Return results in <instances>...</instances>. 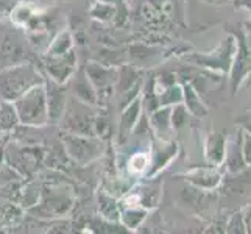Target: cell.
<instances>
[{"label": "cell", "instance_id": "cell-1", "mask_svg": "<svg viewBox=\"0 0 251 234\" xmlns=\"http://www.w3.org/2000/svg\"><path fill=\"white\" fill-rule=\"evenodd\" d=\"M61 173L59 180H46L44 186H41L39 202L31 206L27 212L36 219H59L71 214L75 206V194L72 189H69L64 183Z\"/></svg>", "mask_w": 251, "mask_h": 234}, {"label": "cell", "instance_id": "cell-2", "mask_svg": "<svg viewBox=\"0 0 251 234\" xmlns=\"http://www.w3.org/2000/svg\"><path fill=\"white\" fill-rule=\"evenodd\" d=\"M39 83H44V71L34 63L0 69V99L14 102Z\"/></svg>", "mask_w": 251, "mask_h": 234}, {"label": "cell", "instance_id": "cell-3", "mask_svg": "<svg viewBox=\"0 0 251 234\" xmlns=\"http://www.w3.org/2000/svg\"><path fill=\"white\" fill-rule=\"evenodd\" d=\"M24 63L41 66V58L22 28L0 25V69Z\"/></svg>", "mask_w": 251, "mask_h": 234}, {"label": "cell", "instance_id": "cell-4", "mask_svg": "<svg viewBox=\"0 0 251 234\" xmlns=\"http://www.w3.org/2000/svg\"><path fill=\"white\" fill-rule=\"evenodd\" d=\"M46 153L47 152L42 145H28L16 141L13 142V139H10L5 147V162L22 178L31 180L44 164Z\"/></svg>", "mask_w": 251, "mask_h": 234}, {"label": "cell", "instance_id": "cell-5", "mask_svg": "<svg viewBox=\"0 0 251 234\" xmlns=\"http://www.w3.org/2000/svg\"><path fill=\"white\" fill-rule=\"evenodd\" d=\"M17 117L22 125L30 127H47L49 125V111L46 84L39 83L30 88L19 99L13 102Z\"/></svg>", "mask_w": 251, "mask_h": 234}, {"label": "cell", "instance_id": "cell-6", "mask_svg": "<svg viewBox=\"0 0 251 234\" xmlns=\"http://www.w3.org/2000/svg\"><path fill=\"white\" fill-rule=\"evenodd\" d=\"M67 156L71 158L76 166L88 167L94 161L101 158L103 155V142L97 136H81L72 133H61L59 134Z\"/></svg>", "mask_w": 251, "mask_h": 234}, {"label": "cell", "instance_id": "cell-7", "mask_svg": "<svg viewBox=\"0 0 251 234\" xmlns=\"http://www.w3.org/2000/svg\"><path fill=\"white\" fill-rule=\"evenodd\" d=\"M95 112L92 105L83 103L74 95L67 99L66 109L63 112V117L59 120V130L64 133L81 134V136H95L94 133V119Z\"/></svg>", "mask_w": 251, "mask_h": 234}, {"label": "cell", "instance_id": "cell-8", "mask_svg": "<svg viewBox=\"0 0 251 234\" xmlns=\"http://www.w3.org/2000/svg\"><path fill=\"white\" fill-rule=\"evenodd\" d=\"M84 72L92 83L97 94V106H106L108 100L114 95V86L117 81V69L105 66L99 61L84 63Z\"/></svg>", "mask_w": 251, "mask_h": 234}, {"label": "cell", "instance_id": "cell-9", "mask_svg": "<svg viewBox=\"0 0 251 234\" xmlns=\"http://www.w3.org/2000/svg\"><path fill=\"white\" fill-rule=\"evenodd\" d=\"M236 38L228 36L223 39L222 44L209 53H194V55H186L184 59L189 63H194L198 66H203L207 69H214V71H222L228 74L231 71L232 59L236 55Z\"/></svg>", "mask_w": 251, "mask_h": 234}, {"label": "cell", "instance_id": "cell-10", "mask_svg": "<svg viewBox=\"0 0 251 234\" xmlns=\"http://www.w3.org/2000/svg\"><path fill=\"white\" fill-rule=\"evenodd\" d=\"M41 58V67L44 71V75L51 78L56 83L67 84L71 78L76 72V49L71 50L66 55L59 56H46L39 55Z\"/></svg>", "mask_w": 251, "mask_h": 234}, {"label": "cell", "instance_id": "cell-11", "mask_svg": "<svg viewBox=\"0 0 251 234\" xmlns=\"http://www.w3.org/2000/svg\"><path fill=\"white\" fill-rule=\"evenodd\" d=\"M232 36L236 38L237 47H236V55H234V59H232V66L229 72H231V91L232 94H236L239 86L247 78L248 71L251 69V53H250L244 33L240 30L232 31Z\"/></svg>", "mask_w": 251, "mask_h": 234}, {"label": "cell", "instance_id": "cell-12", "mask_svg": "<svg viewBox=\"0 0 251 234\" xmlns=\"http://www.w3.org/2000/svg\"><path fill=\"white\" fill-rule=\"evenodd\" d=\"M46 97H47V111H49V125H58L63 117L67 103V84L53 81L44 75Z\"/></svg>", "mask_w": 251, "mask_h": 234}, {"label": "cell", "instance_id": "cell-13", "mask_svg": "<svg viewBox=\"0 0 251 234\" xmlns=\"http://www.w3.org/2000/svg\"><path fill=\"white\" fill-rule=\"evenodd\" d=\"M161 144H154L153 150H150L151 156V170L147 172V177L153 178L154 175H158L161 170L166 169L169 164L176 158L178 153V144L176 142H170V141H162L159 139Z\"/></svg>", "mask_w": 251, "mask_h": 234}, {"label": "cell", "instance_id": "cell-14", "mask_svg": "<svg viewBox=\"0 0 251 234\" xmlns=\"http://www.w3.org/2000/svg\"><path fill=\"white\" fill-rule=\"evenodd\" d=\"M190 184L201 190H214L222 183V173L215 166L211 167H197L186 172L183 175Z\"/></svg>", "mask_w": 251, "mask_h": 234}, {"label": "cell", "instance_id": "cell-15", "mask_svg": "<svg viewBox=\"0 0 251 234\" xmlns=\"http://www.w3.org/2000/svg\"><path fill=\"white\" fill-rule=\"evenodd\" d=\"M204 156L211 166H222L226 156V134L220 131H211L207 134L204 141Z\"/></svg>", "mask_w": 251, "mask_h": 234}, {"label": "cell", "instance_id": "cell-16", "mask_svg": "<svg viewBox=\"0 0 251 234\" xmlns=\"http://www.w3.org/2000/svg\"><path fill=\"white\" fill-rule=\"evenodd\" d=\"M74 81L72 83V89H74V97L78 99L83 103H88V105L97 106V94H95V89L92 83L89 81L88 75L84 72V66H80L76 69V72L74 74V77L71 78Z\"/></svg>", "mask_w": 251, "mask_h": 234}, {"label": "cell", "instance_id": "cell-17", "mask_svg": "<svg viewBox=\"0 0 251 234\" xmlns=\"http://www.w3.org/2000/svg\"><path fill=\"white\" fill-rule=\"evenodd\" d=\"M142 95H137V97L126 105L122 109V116H120V122H119V141L122 142L125 141V137L133 131L134 125L137 124L141 114H142Z\"/></svg>", "mask_w": 251, "mask_h": 234}, {"label": "cell", "instance_id": "cell-18", "mask_svg": "<svg viewBox=\"0 0 251 234\" xmlns=\"http://www.w3.org/2000/svg\"><path fill=\"white\" fill-rule=\"evenodd\" d=\"M97 206L99 214L103 220H108L112 223H117L120 220V203L116 200L114 195L108 194L105 189H100L97 192Z\"/></svg>", "mask_w": 251, "mask_h": 234}, {"label": "cell", "instance_id": "cell-19", "mask_svg": "<svg viewBox=\"0 0 251 234\" xmlns=\"http://www.w3.org/2000/svg\"><path fill=\"white\" fill-rule=\"evenodd\" d=\"M75 49V41H74V33L69 28L59 30L53 38L50 39L49 46L46 49L44 53L46 56H59V55H66L71 50Z\"/></svg>", "mask_w": 251, "mask_h": 234}, {"label": "cell", "instance_id": "cell-20", "mask_svg": "<svg viewBox=\"0 0 251 234\" xmlns=\"http://www.w3.org/2000/svg\"><path fill=\"white\" fill-rule=\"evenodd\" d=\"M181 86H183V102L187 111L195 117H204L207 114V106L201 102L198 91L194 88V84L187 80H181Z\"/></svg>", "mask_w": 251, "mask_h": 234}, {"label": "cell", "instance_id": "cell-21", "mask_svg": "<svg viewBox=\"0 0 251 234\" xmlns=\"http://www.w3.org/2000/svg\"><path fill=\"white\" fill-rule=\"evenodd\" d=\"M170 106H159L158 109L151 111L150 116V127L153 131L156 133L158 139L162 141H170L169 136L172 133V124H170Z\"/></svg>", "mask_w": 251, "mask_h": 234}, {"label": "cell", "instance_id": "cell-22", "mask_svg": "<svg viewBox=\"0 0 251 234\" xmlns=\"http://www.w3.org/2000/svg\"><path fill=\"white\" fill-rule=\"evenodd\" d=\"M147 214H149V209L141 206H122L119 222L122 223V227L128 228L129 231H134L147 219Z\"/></svg>", "mask_w": 251, "mask_h": 234}, {"label": "cell", "instance_id": "cell-23", "mask_svg": "<svg viewBox=\"0 0 251 234\" xmlns=\"http://www.w3.org/2000/svg\"><path fill=\"white\" fill-rule=\"evenodd\" d=\"M237 136H239V139H236L234 142H232L231 149L226 150V156H225L228 170L231 173H240L247 169L244 156H242V128H239Z\"/></svg>", "mask_w": 251, "mask_h": 234}, {"label": "cell", "instance_id": "cell-24", "mask_svg": "<svg viewBox=\"0 0 251 234\" xmlns=\"http://www.w3.org/2000/svg\"><path fill=\"white\" fill-rule=\"evenodd\" d=\"M150 152H136L126 161V172L133 177L144 175L147 170H150Z\"/></svg>", "mask_w": 251, "mask_h": 234}, {"label": "cell", "instance_id": "cell-25", "mask_svg": "<svg viewBox=\"0 0 251 234\" xmlns=\"http://www.w3.org/2000/svg\"><path fill=\"white\" fill-rule=\"evenodd\" d=\"M19 124L21 122H19V117H17L13 102L2 100V103H0V125L3 127L5 133H11Z\"/></svg>", "mask_w": 251, "mask_h": 234}, {"label": "cell", "instance_id": "cell-26", "mask_svg": "<svg viewBox=\"0 0 251 234\" xmlns=\"http://www.w3.org/2000/svg\"><path fill=\"white\" fill-rule=\"evenodd\" d=\"M89 14L100 22H109L116 17V6L105 0H95L89 8Z\"/></svg>", "mask_w": 251, "mask_h": 234}, {"label": "cell", "instance_id": "cell-27", "mask_svg": "<svg viewBox=\"0 0 251 234\" xmlns=\"http://www.w3.org/2000/svg\"><path fill=\"white\" fill-rule=\"evenodd\" d=\"M187 112L189 111L183 103L173 105V108L170 111V124H172L173 130H181L187 124Z\"/></svg>", "mask_w": 251, "mask_h": 234}, {"label": "cell", "instance_id": "cell-28", "mask_svg": "<svg viewBox=\"0 0 251 234\" xmlns=\"http://www.w3.org/2000/svg\"><path fill=\"white\" fill-rule=\"evenodd\" d=\"M242 156L247 167H251V134L244 130H242Z\"/></svg>", "mask_w": 251, "mask_h": 234}, {"label": "cell", "instance_id": "cell-29", "mask_svg": "<svg viewBox=\"0 0 251 234\" xmlns=\"http://www.w3.org/2000/svg\"><path fill=\"white\" fill-rule=\"evenodd\" d=\"M245 222H244V214L239 212L231 217V222L228 223V233H247L245 230Z\"/></svg>", "mask_w": 251, "mask_h": 234}, {"label": "cell", "instance_id": "cell-30", "mask_svg": "<svg viewBox=\"0 0 251 234\" xmlns=\"http://www.w3.org/2000/svg\"><path fill=\"white\" fill-rule=\"evenodd\" d=\"M236 125H239L242 130H244V131L251 134V109L236 119Z\"/></svg>", "mask_w": 251, "mask_h": 234}, {"label": "cell", "instance_id": "cell-31", "mask_svg": "<svg viewBox=\"0 0 251 234\" xmlns=\"http://www.w3.org/2000/svg\"><path fill=\"white\" fill-rule=\"evenodd\" d=\"M14 3H16L14 0H0V17L10 14Z\"/></svg>", "mask_w": 251, "mask_h": 234}, {"label": "cell", "instance_id": "cell-32", "mask_svg": "<svg viewBox=\"0 0 251 234\" xmlns=\"http://www.w3.org/2000/svg\"><path fill=\"white\" fill-rule=\"evenodd\" d=\"M8 141H10V133L0 136V166H2V162L5 159V147Z\"/></svg>", "mask_w": 251, "mask_h": 234}, {"label": "cell", "instance_id": "cell-33", "mask_svg": "<svg viewBox=\"0 0 251 234\" xmlns=\"http://www.w3.org/2000/svg\"><path fill=\"white\" fill-rule=\"evenodd\" d=\"M244 222H245V231L251 233V206L247 209V212L244 214Z\"/></svg>", "mask_w": 251, "mask_h": 234}, {"label": "cell", "instance_id": "cell-34", "mask_svg": "<svg viewBox=\"0 0 251 234\" xmlns=\"http://www.w3.org/2000/svg\"><path fill=\"white\" fill-rule=\"evenodd\" d=\"M206 2L214 3V5H223L225 2H228V0H206Z\"/></svg>", "mask_w": 251, "mask_h": 234}, {"label": "cell", "instance_id": "cell-35", "mask_svg": "<svg viewBox=\"0 0 251 234\" xmlns=\"http://www.w3.org/2000/svg\"><path fill=\"white\" fill-rule=\"evenodd\" d=\"M3 134H6V133H5V130H3V127H2V125H0V136H3Z\"/></svg>", "mask_w": 251, "mask_h": 234}, {"label": "cell", "instance_id": "cell-36", "mask_svg": "<svg viewBox=\"0 0 251 234\" xmlns=\"http://www.w3.org/2000/svg\"><path fill=\"white\" fill-rule=\"evenodd\" d=\"M247 78H248V80H251V69L248 71V75H247Z\"/></svg>", "mask_w": 251, "mask_h": 234}, {"label": "cell", "instance_id": "cell-37", "mask_svg": "<svg viewBox=\"0 0 251 234\" xmlns=\"http://www.w3.org/2000/svg\"><path fill=\"white\" fill-rule=\"evenodd\" d=\"M0 103H2V99H0Z\"/></svg>", "mask_w": 251, "mask_h": 234}]
</instances>
